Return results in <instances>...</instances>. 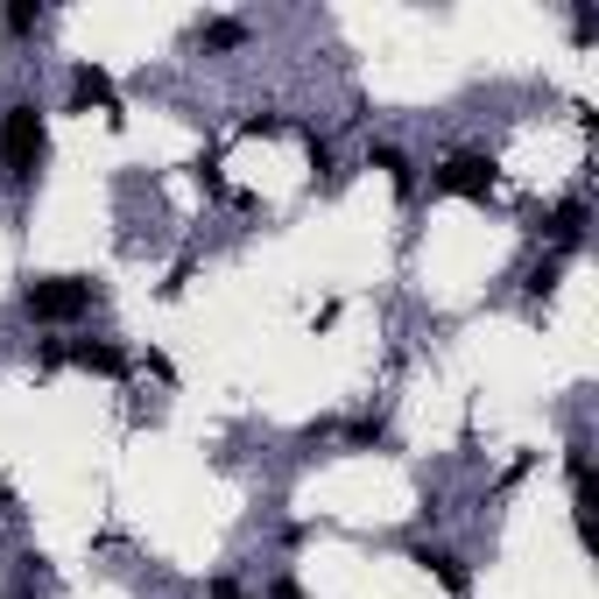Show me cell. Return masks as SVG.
Returning <instances> with one entry per match:
<instances>
[{"mask_svg":"<svg viewBox=\"0 0 599 599\" xmlns=\"http://www.w3.org/2000/svg\"><path fill=\"white\" fill-rule=\"evenodd\" d=\"M42 156H50V113L36 99H14L0 113V170H8V184L28 191L42 176Z\"/></svg>","mask_w":599,"mask_h":599,"instance_id":"1","label":"cell"},{"mask_svg":"<svg viewBox=\"0 0 599 599\" xmlns=\"http://www.w3.org/2000/svg\"><path fill=\"white\" fill-rule=\"evenodd\" d=\"M93 276H28L22 282V310L36 325H78L93 310Z\"/></svg>","mask_w":599,"mask_h":599,"instance_id":"2","label":"cell"},{"mask_svg":"<svg viewBox=\"0 0 599 599\" xmlns=\"http://www.w3.org/2000/svg\"><path fill=\"white\" fill-rule=\"evenodd\" d=\"M36 359H42V367H85V374H107V381H120V374H127V353H120L113 339H42Z\"/></svg>","mask_w":599,"mask_h":599,"instance_id":"3","label":"cell"},{"mask_svg":"<svg viewBox=\"0 0 599 599\" xmlns=\"http://www.w3.org/2000/svg\"><path fill=\"white\" fill-rule=\"evenodd\" d=\"M438 191L444 198H493L501 191V162L487 148H459V156L438 162Z\"/></svg>","mask_w":599,"mask_h":599,"instance_id":"4","label":"cell"},{"mask_svg":"<svg viewBox=\"0 0 599 599\" xmlns=\"http://www.w3.org/2000/svg\"><path fill=\"white\" fill-rule=\"evenodd\" d=\"M71 107H78V113H113L120 107V93H113V78H107V71H99V64H78V71H71Z\"/></svg>","mask_w":599,"mask_h":599,"instance_id":"5","label":"cell"},{"mask_svg":"<svg viewBox=\"0 0 599 599\" xmlns=\"http://www.w3.org/2000/svg\"><path fill=\"white\" fill-rule=\"evenodd\" d=\"M367 170H381L388 184H395V198H409V191H416V162L402 156V148H388V142H374V148H367Z\"/></svg>","mask_w":599,"mask_h":599,"instance_id":"6","label":"cell"},{"mask_svg":"<svg viewBox=\"0 0 599 599\" xmlns=\"http://www.w3.org/2000/svg\"><path fill=\"white\" fill-rule=\"evenodd\" d=\"M416 564H424V572L438 578V586L452 592V599H466V592H473V572H466V564L452 558V550H416Z\"/></svg>","mask_w":599,"mask_h":599,"instance_id":"7","label":"cell"},{"mask_svg":"<svg viewBox=\"0 0 599 599\" xmlns=\"http://www.w3.org/2000/svg\"><path fill=\"white\" fill-rule=\"evenodd\" d=\"M254 28L240 22V14H219V22H198V50H240Z\"/></svg>","mask_w":599,"mask_h":599,"instance_id":"8","label":"cell"},{"mask_svg":"<svg viewBox=\"0 0 599 599\" xmlns=\"http://www.w3.org/2000/svg\"><path fill=\"white\" fill-rule=\"evenodd\" d=\"M42 22H50L42 0H8V8H0V28H8V36H36Z\"/></svg>","mask_w":599,"mask_h":599,"instance_id":"9","label":"cell"},{"mask_svg":"<svg viewBox=\"0 0 599 599\" xmlns=\"http://www.w3.org/2000/svg\"><path fill=\"white\" fill-rule=\"evenodd\" d=\"M558 276H564V254H543V261L522 276V290H529V296H550V290H558Z\"/></svg>","mask_w":599,"mask_h":599,"instance_id":"10","label":"cell"},{"mask_svg":"<svg viewBox=\"0 0 599 599\" xmlns=\"http://www.w3.org/2000/svg\"><path fill=\"white\" fill-rule=\"evenodd\" d=\"M304 148H310V170H318L325 184H339V176H346V170H339V156H332V142H325V134H304Z\"/></svg>","mask_w":599,"mask_h":599,"instance_id":"11","label":"cell"},{"mask_svg":"<svg viewBox=\"0 0 599 599\" xmlns=\"http://www.w3.org/2000/svg\"><path fill=\"white\" fill-rule=\"evenodd\" d=\"M346 444H388V424L381 416H359V424H346Z\"/></svg>","mask_w":599,"mask_h":599,"instance_id":"12","label":"cell"},{"mask_svg":"<svg viewBox=\"0 0 599 599\" xmlns=\"http://www.w3.org/2000/svg\"><path fill=\"white\" fill-rule=\"evenodd\" d=\"M572 36H578V42L599 36V14H592V8H572Z\"/></svg>","mask_w":599,"mask_h":599,"instance_id":"13","label":"cell"},{"mask_svg":"<svg viewBox=\"0 0 599 599\" xmlns=\"http://www.w3.org/2000/svg\"><path fill=\"white\" fill-rule=\"evenodd\" d=\"M268 599H304V586H296V578H290V572H282V578H276V586H268Z\"/></svg>","mask_w":599,"mask_h":599,"instance_id":"14","label":"cell"},{"mask_svg":"<svg viewBox=\"0 0 599 599\" xmlns=\"http://www.w3.org/2000/svg\"><path fill=\"white\" fill-rule=\"evenodd\" d=\"M212 599H247V592H240L233 578H212Z\"/></svg>","mask_w":599,"mask_h":599,"instance_id":"15","label":"cell"}]
</instances>
